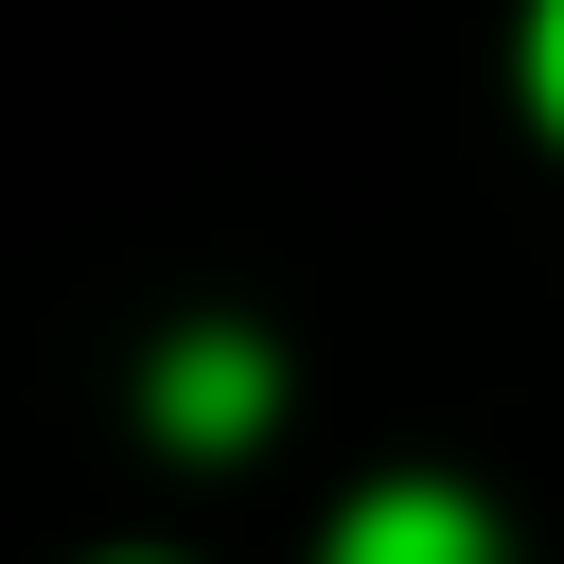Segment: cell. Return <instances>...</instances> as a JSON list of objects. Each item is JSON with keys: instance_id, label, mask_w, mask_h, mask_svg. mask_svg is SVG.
<instances>
[{"instance_id": "6da1fadb", "label": "cell", "mask_w": 564, "mask_h": 564, "mask_svg": "<svg viewBox=\"0 0 564 564\" xmlns=\"http://www.w3.org/2000/svg\"><path fill=\"white\" fill-rule=\"evenodd\" d=\"M335 564H494V529H476V494H441V476H388V494H352Z\"/></svg>"}, {"instance_id": "7a4b0ae2", "label": "cell", "mask_w": 564, "mask_h": 564, "mask_svg": "<svg viewBox=\"0 0 564 564\" xmlns=\"http://www.w3.org/2000/svg\"><path fill=\"white\" fill-rule=\"evenodd\" d=\"M159 405H176V441H247V423H264V352H247V335H194V352L159 370Z\"/></svg>"}, {"instance_id": "3957f363", "label": "cell", "mask_w": 564, "mask_h": 564, "mask_svg": "<svg viewBox=\"0 0 564 564\" xmlns=\"http://www.w3.org/2000/svg\"><path fill=\"white\" fill-rule=\"evenodd\" d=\"M529 88H546V123H564V18H546V35H529Z\"/></svg>"}]
</instances>
